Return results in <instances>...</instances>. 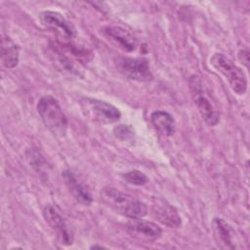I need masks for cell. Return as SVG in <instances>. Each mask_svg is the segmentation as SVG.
Returning <instances> with one entry per match:
<instances>
[{
	"mask_svg": "<svg viewBox=\"0 0 250 250\" xmlns=\"http://www.w3.org/2000/svg\"><path fill=\"white\" fill-rule=\"evenodd\" d=\"M238 58H239V61L244 63L246 66H248V63H249V52L247 49H242L239 51L238 53Z\"/></svg>",
	"mask_w": 250,
	"mask_h": 250,
	"instance_id": "cell-18",
	"label": "cell"
},
{
	"mask_svg": "<svg viewBox=\"0 0 250 250\" xmlns=\"http://www.w3.org/2000/svg\"><path fill=\"white\" fill-rule=\"evenodd\" d=\"M92 248H104V247L101 245H94V246H92Z\"/></svg>",
	"mask_w": 250,
	"mask_h": 250,
	"instance_id": "cell-19",
	"label": "cell"
},
{
	"mask_svg": "<svg viewBox=\"0 0 250 250\" xmlns=\"http://www.w3.org/2000/svg\"><path fill=\"white\" fill-rule=\"evenodd\" d=\"M20 46L9 37L1 40V62L6 68H14L20 61Z\"/></svg>",
	"mask_w": 250,
	"mask_h": 250,
	"instance_id": "cell-14",
	"label": "cell"
},
{
	"mask_svg": "<svg viewBox=\"0 0 250 250\" xmlns=\"http://www.w3.org/2000/svg\"><path fill=\"white\" fill-rule=\"evenodd\" d=\"M113 134L116 139L120 142L132 144L135 140V132L134 129L130 125L120 124L113 129Z\"/></svg>",
	"mask_w": 250,
	"mask_h": 250,
	"instance_id": "cell-16",
	"label": "cell"
},
{
	"mask_svg": "<svg viewBox=\"0 0 250 250\" xmlns=\"http://www.w3.org/2000/svg\"><path fill=\"white\" fill-rule=\"evenodd\" d=\"M122 178L129 184L135 186H144L148 182V178L146 174L139 170H131L122 174Z\"/></svg>",
	"mask_w": 250,
	"mask_h": 250,
	"instance_id": "cell-17",
	"label": "cell"
},
{
	"mask_svg": "<svg viewBox=\"0 0 250 250\" xmlns=\"http://www.w3.org/2000/svg\"><path fill=\"white\" fill-rule=\"evenodd\" d=\"M62 178L70 193L78 203L85 206L92 204L93 197L89 189L84 185V183L79 180L75 173L70 170H64L62 172Z\"/></svg>",
	"mask_w": 250,
	"mask_h": 250,
	"instance_id": "cell-10",
	"label": "cell"
},
{
	"mask_svg": "<svg viewBox=\"0 0 250 250\" xmlns=\"http://www.w3.org/2000/svg\"><path fill=\"white\" fill-rule=\"evenodd\" d=\"M37 111L49 131L57 137H64L67 132V118L59 102L52 96H43L37 103Z\"/></svg>",
	"mask_w": 250,
	"mask_h": 250,
	"instance_id": "cell-3",
	"label": "cell"
},
{
	"mask_svg": "<svg viewBox=\"0 0 250 250\" xmlns=\"http://www.w3.org/2000/svg\"><path fill=\"white\" fill-rule=\"evenodd\" d=\"M101 198L106 205L129 219H140L147 213V207L144 202L112 187L103 188Z\"/></svg>",
	"mask_w": 250,
	"mask_h": 250,
	"instance_id": "cell-1",
	"label": "cell"
},
{
	"mask_svg": "<svg viewBox=\"0 0 250 250\" xmlns=\"http://www.w3.org/2000/svg\"><path fill=\"white\" fill-rule=\"evenodd\" d=\"M188 83L192 101L202 119L208 125L216 126L220 121V113L208 88L198 75H192Z\"/></svg>",
	"mask_w": 250,
	"mask_h": 250,
	"instance_id": "cell-2",
	"label": "cell"
},
{
	"mask_svg": "<svg viewBox=\"0 0 250 250\" xmlns=\"http://www.w3.org/2000/svg\"><path fill=\"white\" fill-rule=\"evenodd\" d=\"M211 65L228 80L230 88L237 95H244L247 90V79L243 70L222 53L214 54L210 59Z\"/></svg>",
	"mask_w": 250,
	"mask_h": 250,
	"instance_id": "cell-4",
	"label": "cell"
},
{
	"mask_svg": "<svg viewBox=\"0 0 250 250\" xmlns=\"http://www.w3.org/2000/svg\"><path fill=\"white\" fill-rule=\"evenodd\" d=\"M153 214L155 218L164 226L168 228L177 229L181 226V217L177 210L168 203L157 204L153 207Z\"/></svg>",
	"mask_w": 250,
	"mask_h": 250,
	"instance_id": "cell-13",
	"label": "cell"
},
{
	"mask_svg": "<svg viewBox=\"0 0 250 250\" xmlns=\"http://www.w3.org/2000/svg\"><path fill=\"white\" fill-rule=\"evenodd\" d=\"M39 21L43 26L55 31L65 40H70L75 36L73 25L59 12L44 11L39 15Z\"/></svg>",
	"mask_w": 250,
	"mask_h": 250,
	"instance_id": "cell-7",
	"label": "cell"
},
{
	"mask_svg": "<svg viewBox=\"0 0 250 250\" xmlns=\"http://www.w3.org/2000/svg\"><path fill=\"white\" fill-rule=\"evenodd\" d=\"M128 232L135 238L145 241H155L161 237V228L153 222L140 219H130L127 224Z\"/></svg>",
	"mask_w": 250,
	"mask_h": 250,
	"instance_id": "cell-8",
	"label": "cell"
},
{
	"mask_svg": "<svg viewBox=\"0 0 250 250\" xmlns=\"http://www.w3.org/2000/svg\"><path fill=\"white\" fill-rule=\"evenodd\" d=\"M212 228L217 244L222 249H234V231L232 228L222 218H214Z\"/></svg>",
	"mask_w": 250,
	"mask_h": 250,
	"instance_id": "cell-12",
	"label": "cell"
},
{
	"mask_svg": "<svg viewBox=\"0 0 250 250\" xmlns=\"http://www.w3.org/2000/svg\"><path fill=\"white\" fill-rule=\"evenodd\" d=\"M43 216L51 229L57 232V236L62 244L71 245L73 243L72 233L68 229L62 215L53 205H47L44 208Z\"/></svg>",
	"mask_w": 250,
	"mask_h": 250,
	"instance_id": "cell-9",
	"label": "cell"
},
{
	"mask_svg": "<svg viewBox=\"0 0 250 250\" xmlns=\"http://www.w3.org/2000/svg\"><path fill=\"white\" fill-rule=\"evenodd\" d=\"M150 121L154 128L163 136L170 137L175 133L176 123L173 116L164 110L153 111L150 115Z\"/></svg>",
	"mask_w": 250,
	"mask_h": 250,
	"instance_id": "cell-15",
	"label": "cell"
},
{
	"mask_svg": "<svg viewBox=\"0 0 250 250\" xmlns=\"http://www.w3.org/2000/svg\"><path fill=\"white\" fill-rule=\"evenodd\" d=\"M86 113L95 121L109 124L118 121L121 117L120 110L113 104L95 99H87L84 106Z\"/></svg>",
	"mask_w": 250,
	"mask_h": 250,
	"instance_id": "cell-6",
	"label": "cell"
},
{
	"mask_svg": "<svg viewBox=\"0 0 250 250\" xmlns=\"http://www.w3.org/2000/svg\"><path fill=\"white\" fill-rule=\"evenodd\" d=\"M115 65L117 70L129 79L141 82L152 79L149 62L145 58L119 57L115 60Z\"/></svg>",
	"mask_w": 250,
	"mask_h": 250,
	"instance_id": "cell-5",
	"label": "cell"
},
{
	"mask_svg": "<svg viewBox=\"0 0 250 250\" xmlns=\"http://www.w3.org/2000/svg\"><path fill=\"white\" fill-rule=\"evenodd\" d=\"M104 36L115 46L126 52H133L137 47V40L125 28L120 26H105L103 28Z\"/></svg>",
	"mask_w": 250,
	"mask_h": 250,
	"instance_id": "cell-11",
	"label": "cell"
}]
</instances>
